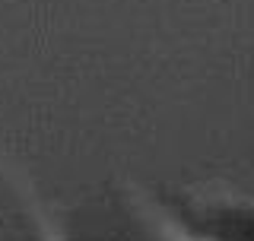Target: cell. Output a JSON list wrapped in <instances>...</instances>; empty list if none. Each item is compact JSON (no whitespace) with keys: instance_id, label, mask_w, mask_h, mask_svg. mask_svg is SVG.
Listing matches in <instances>:
<instances>
[{"instance_id":"obj_1","label":"cell","mask_w":254,"mask_h":241,"mask_svg":"<svg viewBox=\"0 0 254 241\" xmlns=\"http://www.w3.org/2000/svg\"><path fill=\"white\" fill-rule=\"evenodd\" d=\"M127 200H130L133 213L140 216V222L146 226V232L156 241H226L216 235H206V232L190 229L188 222H181L169 206H162L156 197H149L137 184H127Z\"/></svg>"},{"instance_id":"obj_2","label":"cell","mask_w":254,"mask_h":241,"mask_svg":"<svg viewBox=\"0 0 254 241\" xmlns=\"http://www.w3.org/2000/svg\"><path fill=\"white\" fill-rule=\"evenodd\" d=\"M0 172H3L6 181L13 184V190H16V197H19V203H22V210H26V216H29L32 229H35L38 241H70V238H67V229H64V222L58 219V213H54L51 206L42 200V194H38V187H35V181H32L19 165H13L10 159L0 156Z\"/></svg>"},{"instance_id":"obj_3","label":"cell","mask_w":254,"mask_h":241,"mask_svg":"<svg viewBox=\"0 0 254 241\" xmlns=\"http://www.w3.org/2000/svg\"><path fill=\"white\" fill-rule=\"evenodd\" d=\"M206 206H226V210H248L254 213V194L238 187H203V194L197 197Z\"/></svg>"}]
</instances>
